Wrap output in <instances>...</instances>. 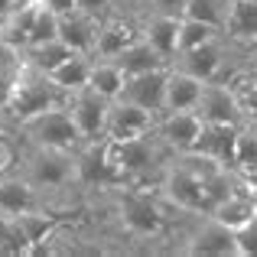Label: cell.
Masks as SVG:
<instances>
[{
    "label": "cell",
    "mask_w": 257,
    "mask_h": 257,
    "mask_svg": "<svg viewBox=\"0 0 257 257\" xmlns=\"http://www.w3.org/2000/svg\"><path fill=\"white\" fill-rule=\"evenodd\" d=\"M59 104H69V91L59 88L49 72H39V69H33V65L23 62L17 82H13L10 104H7V120H10V127L23 124V120L49 111V107H59Z\"/></svg>",
    "instance_id": "6da1fadb"
},
{
    "label": "cell",
    "mask_w": 257,
    "mask_h": 257,
    "mask_svg": "<svg viewBox=\"0 0 257 257\" xmlns=\"http://www.w3.org/2000/svg\"><path fill=\"white\" fill-rule=\"evenodd\" d=\"M13 131H17V137L26 140V144L56 147V150H72V153H78L88 144L85 134L78 131L75 117H72L69 104L49 107V111H43V114H36V117L23 120V124H17Z\"/></svg>",
    "instance_id": "7a4b0ae2"
},
{
    "label": "cell",
    "mask_w": 257,
    "mask_h": 257,
    "mask_svg": "<svg viewBox=\"0 0 257 257\" xmlns=\"http://www.w3.org/2000/svg\"><path fill=\"white\" fill-rule=\"evenodd\" d=\"M182 254L192 257H238V241H234V231L228 225H221L212 215H199L192 218L186 231V244H182Z\"/></svg>",
    "instance_id": "3957f363"
},
{
    "label": "cell",
    "mask_w": 257,
    "mask_h": 257,
    "mask_svg": "<svg viewBox=\"0 0 257 257\" xmlns=\"http://www.w3.org/2000/svg\"><path fill=\"white\" fill-rule=\"evenodd\" d=\"M228 52H231V39L218 36V39H212V43H202V46H192V49L176 52L170 69H179L192 78H202V82H215V78L221 75V69H225Z\"/></svg>",
    "instance_id": "277c9868"
},
{
    "label": "cell",
    "mask_w": 257,
    "mask_h": 257,
    "mask_svg": "<svg viewBox=\"0 0 257 257\" xmlns=\"http://www.w3.org/2000/svg\"><path fill=\"white\" fill-rule=\"evenodd\" d=\"M111 98H104V94L98 91V88L85 85L78 88V91L69 94V111L72 117H75L78 131L85 134V140H101L107 131V114H111Z\"/></svg>",
    "instance_id": "5b68a950"
},
{
    "label": "cell",
    "mask_w": 257,
    "mask_h": 257,
    "mask_svg": "<svg viewBox=\"0 0 257 257\" xmlns=\"http://www.w3.org/2000/svg\"><path fill=\"white\" fill-rule=\"evenodd\" d=\"M195 114L205 124H247L244 111L238 104V94L228 82H205L202 98L195 104Z\"/></svg>",
    "instance_id": "8992f818"
},
{
    "label": "cell",
    "mask_w": 257,
    "mask_h": 257,
    "mask_svg": "<svg viewBox=\"0 0 257 257\" xmlns=\"http://www.w3.org/2000/svg\"><path fill=\"white\" fill-rule=\"evenodd\" d=\"M153 124H157V114L153 111H147V107L134 104L127 98H114L104 137L107 140H131V137H140V134H150Z\"/></svg>",
    "instance_id": "52a82bcc"
},
{
    "label": "cell",
    "mask_w": 257,
    "mask_h": 257,
    "mask_svg": "<svg viewBox=\"0 0 257 257\" xmlns=\"http://www.w3.org/2000/svg\"><path fill=\"white\" fill-rule=\"evenodd\" d=\"M65 218H75V215H65V212H59V208H52V205H39V208H30V212L17 215L13 225H17L20 238H23V244H26V257L36 254L39 247L46 244V238H49Z\"/></svg>",
    "instance_id": "ba28073f"
},
{
    "label": "cell",
    "mask_w": 257,
    "mask_h": 257,
    "mask_svg": "<svg viewBox=\"0 0 257 257\" xmlns=\"http://www.w3.org/2000/svg\"><path fill=\"white\" fill-rule=\"evenodd\" d=\"M166 82H170V69H153L140 72V75H127V85L120 91V98L134 101V104L147 107L160 117L166 111Z\"/></svg>",
    "instance_id": "9c48e42d"
},
{
    "label": "cell",
    "mask_w": 257,
    "mask_h": 257,
    "mask_svg": "<svg viewBox=\"0 0 257 257\" xmlns=\"http://www.w3.org/2000/svg\"><path fill=\"white\" fill-rule=\"evenodd\" d=\"M140 23H144V20L124 17V13H107V17L101 20L94 56L98 59H117L127 46L140 39Z\"/></svg>",
    "instance_id": "30bf717a"
},
{
    "label": "cell",
    "mask_w": 257,
    "mask_h": 257,
    "mask_svg": "<svg viewBox=\"0 0 257 257\" xmlns=\"http://www.w3.org/2000/svg\"><path fill=\"white\" fill-rule=\"evenodd\" d=\"M153 131L173 153H182L195 147V137L202 131V117L195 111H163L153 124Z\"/></svg>",
    "instance_id": "8fae6325"
},
{
    "label": "cell",
    "mask_w": 257,
    "mask_h": 257,
    "mask_svg": "<svg viewBox=\"0 0 257 257\" xmlns=\"http://www.w3.org/2000/svg\"><path fill=\"white\" fill-rule=\"evenodd\" d=\"M244 124H205L202 120V131L195 137L192 150L205 153V157L218 160L221 166L234 170V153H238V134Z\"/></svg>",
    "instance_id": "7c38bea8"
},
{
    "label": "cell",
    "mask_w": 257,
    "mask_h": 257,
    "mask_svg": "<svg viewBox=\"0 0 257 257\" xmlns=\"http://www.w3.org/2000/svg\"><path fill=\"white\" fill-rule=\"evenodd\" d=\"M98 30H101V17L82 10V7H75V10H69V13H59V39L69 43L75 52H88V56H94Z\"/></svg>",
    "instance_id": "4fadbf2b"
},
{
    "label": "cell",
    "mask_w": 257,
    "mask_h": 257,
    "mask_svg": "<svg viewBox=\"0 0 257 257\" xmlns=\"http://www.w3.org/2000/svg\"><path fill=\"white\" fill-rule=\"evenodd\" d=\"M39 205H46L43 192H39L20 170H13L10 176L0 179V215L17 218V215L30 212V208H39Z\"/></svg>",
    "instance_id": "5bb4252c"
},
{
    "label": "cell",
    "mask_w": 257,
    "mask_h": 257,
    "mask_svg": "<svg viewBox=\"0 0 257 257\" xmlns=\"http://www.w3.org/2000/svg\"><path fill=\"white\" fill-rule=\"evenodd\" d=\"M208 215H212V218H218L221 225H228V228H238L241 221H247L251 215H257V195H254L251 182L241 176L238 189H234V192H228Z\"/></svg>",
    "instance_id": "9a60e30c"
},
{
    "label": "cell",
    "mask_w": 257,
    "mask_h": 257,
    "mask_svg": "<svg viewBox=\"0 0 257 257\" xmlns=\"http://www.w3.org/2000/svg\"><path fill=\"white\" fill-rule=\"evenodd\" d=\"M140 36L150 39L153 49L173 62L176 52H179V20L163 17V13H147L144 23H140Z\"/></svg>",
    "instance_id": "2e32d148"
},
{
    "label": "cell",
    "mask_w": 257,
    "mask_h": 257,
    "mask_svg": "<svg viewBox=\"0 0 257 257\" xmlns=\"http://www.w3.org/2000/svg\"><path fill=\"white\" fill-rule=\"evenodd\" d=\"M225 36L234 46L251 49L257 43V0H231L225 20Z\"/></svg>",
    "instance_id": "e0dca14e"
},
{
    "label": "cell",
    "mask_w": 257,
    "mask_h": 257,
    "mask_svg": "<svg viewBox=\"0 0 257 257\" xmlns=\"http://www.w3.org/2000/svg\"><path fill=\"white\" fill-rule=\"evenodd\" d=\"M202 78H192L179 69H170V82H166V111H195L202 98Z\"/></svg>",
    "instance_id": "ac0fdd59"
},
{
    "label": "cell",
    "mask_w": 257,
    "mask_h": 257,
    "mask_svg": "<svg viewBox=\"0 0 257 257\" xmlns=\"http://www.w3.org/2000/svg\"><path fill=\"white\" fill-rule=\"evenodd\" d=\"M114 62H117L127 75H140V72H153V69H170V59L160 56V52L150 46V39H144V36H140L137 43L127 46Z\"/></svg>",
    "instance_id": "d6986e66"
},
{
    "label": "cell",
    "mask_w": 257,
    "mask_h": 257,
    "mask_svg": "<svg viewBox=\"0 0 257 257\" xmlns=\"http://www.w3.org/2000/svg\"><path fill=\"white\" fill-rule=\"evenodd\" d=\"M91 69H94V56H88V52H75V56H69L59 69H52L49 75L56 78L59 88H65V91H78V88L91 85Z\"/></svg>",
    "instance_id": "ffe728a7"
},
{
    "label": "cell",
    "mask_w": 257,
    "mask_h": 257,
    "mask_svg": "<svg viewBox=\"0 0 257 257\" xmlns=\"http://www.w3.org/2000/svg\"><path fill=\"white\" fill-rule=\"evenodd\" d=\"M20 52H23V62L33 65V69H39V72H52V69H59L69 56H75V49H72L69 43H62V39L26 46V49H20Z\"/></svg>",
    "instance_id": "44dd1931"
},
{
    "label": "cell",
    "mask_w": 257,
    "mask_h": 257,
    "mask_svg": "<svg viewBox=\"0 0 257 257\" xmlns=\"http://www.w3.org/2000/svg\"><path fill=\"white\" fill-rule=\"evenodd\" d=\"M127 85V72L120 69L114 59H98L94 56V69H91V88H98L104 98H120V91H124Z\"/></svg>",
    "instance_id": "7402d4cb"
},
{
    "label": "cell",
    "mask_w": 257,
    "mask_h": 257,
    "mask_svg": "<svg viewBox=\"0 0 257 257\" xmlns=\"http://www.w3.org/2000/svg\"><path fill=\"white\" fill-rule=\"evenodd\" d=\"M218 36H225V30L215 23H205V20H195V17L179 20V52L192 49V46H202V43H212Z\"/></svg>",
    "instance_id": "603a6c76"
},
{
    "label": "cell",
    "mask_w": 257,
    "mask_h": 257,
    "mask_svg": "<svg viewBox=\"0 0 257 257\" xmlns=\"http://www.w3.org/2000/svg\"><path fill=\"white\" fill-rule=\"evenodd\" d=\"M234 173L247 176L257 173V124H244L238 134V153H234Z\"/></svg>",
    "instance_id": "cb8c5ba5"
},
{
    "label": "cell",
    "mask_w": 257,
    "mask_h": 257,
    "mask_svg": "<svg viewBox=\"0 0 257 257\" xmlns=\"http://www.w3.org/2000/svg\"><path fill=\"white\" fill-rule=\"evenodd\" d=\"M228 7H231V0H189L186 17L205 20V23H215V26H221V30H225Z\"/></svg>",
    "instance_id": "d4e9b609"
},
{
    "label": "cell",
    "mask_w": 257,
    "mask_h": 257,
    "mask_svg": "<svg viewBox=\"0 0 257 257\" xmlns=\"http://www.w3.org/2000/svg\"><path fill=\"white\" fill-rule=\"evenodd\" d=\"M0 257H26V244L20 238L13 218L0 215Z\"/></svg>",
    "instance_id": "484cf974"
},
{
    "label": "cell",
    "mask_w": 257,
    "mask_h": 257,
    "mask_svg": "<svg viewBox=\"0 0 257 257\" xmlns=\"http://www.w3.org/2000/svg\"><path fill=\"white\" fill-rule=\"evenodd\" d=\"M231 231H234V241H238V257H257V215H251Z\"/></svg>",
    "instance_id": "4316f807"
},
{
    "label": "cell",
    "mask_w": 257,
    "mask_h": 257,
    "mask_svg": "<svg viewBox=\"0 0 257 257\" xmlns=\"http://www.w3.org/2000/svg\"><path fill=\"white\" fill-rule=\"evenodd\" d=\"M17 157H20L17 134H13V131L0 134V179H4V176H10L13 170H17Z\"/></svg>",
    "instance_id": "83f0119b"
},
{
    "label": "cell",
    "mask_w": 257,
    "mask_h": 257,
    "mask_svg": "<svg viewBox=\"0 0 257 257\" xmlns=\"http://www.w3.org/2000/svg\"><path fill=\"white\" fill-rule=\"evenodd\" d=\"M153 0H114V13H124V17H134V20H144L150 13Z\"/></svg>",
    "instance_id": "f1b7e54d"
},
{
    "label": "cell",
    "mask_w": 257,
    "mask_h": 257,
    "mask_svg": "<svg viewBox=\"0 0 257 257\" xmlns=\"http://www.w3.org/2000/svg\"><path fill=\"white\" fill-rule=\"evenodd\" d=\"M186 10H189V0H153L150 7V13H163V17H176V20L186 17Z\"/></svg>",
    "instance_id": "f546056e"
},
{
    "label": "cell",
    "mask_w": 257,
    "mask_h": 257,
    "mask_svg": "<svg viewBox=\"0 0 257 257\" xmlns=\"http://www.w3.org/2000/svg\"><path fill=\"white\" fill-rule=\"evenodd\" d=\"M78 7L88 13H94V17L104 20L107 13H114V0H78Z\"/></svg>",
    "instance_id": "4dcf8cb0"
},
{
    "label": "cell",
    "mask_w": 257,
    "mask_h": 257,
    "mask_svg": "<svg viewBox=\"0 0 257 257\" xmlns=\"http://www.w3.org/2000/svg\"><path fill=\"white\" fill-rule=\"evenodd\" d=\"M49 10H56V13H69V10H75L78 7V0H43Z\"/></svg>",
    "instance_id": "1f68e13d"
},
{
    "label": "cell",
    "mask_w": 257,
    "mask_h": 257,
    "mask_svg": "<svg viewBox=\"0 0 257 257\" xmlns=\"http://www.w3.org/2000/svg\"><path fill=\"white\" fill-rule=\"evenodd\" d=\"M13 10H17V0H0V23H4Z\"/></svg>",
    "instance_id": "d6a6232c"
},
{
    "label": "cell",
    "mask_w": 257,
    "mask_h": 257,
    "mask_svg": "<svg viewBox=\"0 0 257 257\" xmlns=\"http://www.w3.org/2000/svg\"><path fill=\"white\" fill-rule=\"evenodd\" d=\"M7 131H13V127H10V120H7V111H0V134H7Z\"/></svg>",
    "instance_id": "836d02e7"
},
{
    "label": "cell",
    "mask_w": 257,
    "mask_h": 257,
    "mask_svg": "<svg viewBox=\"0 0 257 257\" xmlns=\"http://www.w3.org/2000/svg\"><path fill=\"white\" fill-rule=\"evenodd\" d=\"M247 59H251V65L257 69V46H251V49H247Z\"/></svg>",
    "instance_id": "e575fe53"
},
{
    "label": "cell",
    "mask_w": 257,
    "mask_h": 257,
    "mask_svg": "<svg viewBox=\"0 0 257 257\" xmlns=\"http://www.w3.org/2000/svg\"><path fill=\"white\" fill-rule=\"evenodd\" d=\"M247 182H251V189H254V195H257V173H254V176H247Z\"/></svg>",
    "instance_id": "d590c367"
},
{
    "label": "cell",
    "mask_w": 257,
    "mask_h": 257,
    "mask_svg": "<svg viewBox=\"0 0 257 257\" xmlns=\"http://www.w3.org/2000/svg\"><path fill=\"white\" fill-rule=\"evenodd\" d=\"M20 4H30V0H17V7H20Z\"/></svg>",
    "instance_id": "8d00e7d4"
},
{
    "label": "cell",
    "mask_w": 257,
    "mask_h": 257,
    "mask_svg": "<svg viewBox=\"0 0 257 257\" xmlns=\"http://www.w3.org/2000/svg\"><path fill=\"white\" fill-rule=\"evenodd\" d=\"M0 43H4V36H0Z\"/></svg>",
    "instance_id": "74e56055"
}]
</instances>
